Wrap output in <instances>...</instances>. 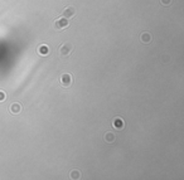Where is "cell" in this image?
I'll use <instances>...</instances> for the list:
<instances>
[{
	"label": "cell",
	"mask_w": 184,
	"mask_h": 180,
	"mask_svg": "<svg viewBox=\"0 0 184 180\" xmlns=\"http://www.w3.org/2000/svg\"><path fill=\"white\" fill-rule=\"evenodd\" d=\"M69 176H71V179H80L81 178V173L78 170H73V171H71Z\"/></svg>",
	"instance_id": "30bf717a"
},
{
	"label": "cell",
	"mask_w": 184,
	"mask_h": 180,
	"mask_svg": "<svg viewBox=\"0 0 184 180\" xmlns=\"http://www.w3.org/2000/svg\"><path fill=\"white\" fill-rule=\"evenodd\" d=\"M75 15H76V8H73V7H67L62 11V16L66 19H71V18H73Z\"/></svg>",
	"instance_id": "277c9868"
},
{
	"label": "cell",
	"mask_w": 184,
	"mask_h": 180,
	"mask_svg": "<svg viewBox=\"0 0 184 180\" xmlns=\"http://www.w3.org/2000/svg\"><path fill=\"white\" fill-rule=\"evenodd\" d=\"M116 140V136H115V133H112V132H106L104 135V141L106 142V144H113V141Z\"/></svg>",
	"instance_id": "ba28073f"
},
{
	"label": "cell",
	"mask_w": 184,
	"mask_h": 180,
	"mask_svg": "<svg viewBox=\"0 0 184 180\" xmlns=\"http://www.w3.org/2000/svg\"><path fill=\"white\" fill-rule=\"evenodd\" d=\"M69 25L68 23V19L63 18V16H61V18L55 19L54 23H53V28L55 29V30H63V29H66L67 27Z\"/></svg>",
	"instance_id": "6da1fadb"
},
{
	"label": "cell",
	"mask_w": 184,
	"mask_h": 180,
	"mask_svg": "<svg viewBox=\"0 0 184 180\" xmlns=\"http://www.w3.org/2000/svg\"><path fill=\"white\" fill-rule=\"evenodd\" d=\"M37 52H38V54H39V56L47 57L49 54V48H48V45H47V44H40V45H38Z\"/></svg>",
	"instance_id": "8992f818"
},
{
	"label": "cell",
	"mask_w": 184,
	"mask_h": 180,
	"mask_svg": "<svg viewBox=\"0 0 184 180\" xmlns=\"http://www.w3.org/2000/svg\"><path fill=\"white\" fill-rule=\"evenodd\" d=\"M112 126L115 127V129H117V130H122L125 127V122H124V120H122L121 117H115L112 120Z\"/></svg>",
	"instance_id": "52a82bcc"
},
{
	"label": "cell",
	"mask_w": 184,
	"mask_h": 180,
	"mask_svg": "<svg viewBox=\"0 0 184 180\" xmlns=\"http://www.w3.org/2000/svg\"><path fill=\"white\" fill-rule=\"evenodd\" d=\"M72 82H73V77H72V74L69 73H65L61 76V86L62 87H69L72 85Z\"/></svg>",
	"instance_id": "3957f363"
},
{
	"label": "cell",
	"mask_w": 184,
	"mask_h": 180,
	"mask_svg": "<svg viewBox=\"0 0 184 180\" xmlns=\"http://www.w3.org/2000/svg\"><path fill=\"white\" fill-rule=\"evenodd\" d=\"M7 100V95H5L4 91H0V102H4Z\"/></svg>",
	"instance_id": "8fae6325"
},
{
	"label": "cell",
	"mask_w": 184,
	"mask_h": 180,
	"mask_svg": "<svg viewBox=\"0 0 184 180\" xmlns=\"http://www.w3.org/2000/svg\"><path fill=\"white\" fill-rule=\"evenodd\" d=\"M9 111H10V114H11V115H19L20 112L23 111V107H22V104H20V103L14 102V103H11V104H10Z\"/></svg>",
	"instance_id": "5b68a950"
},
{
	"label": "cell",
	"mask_w": 184,
	"mask_h": 180,
	"mask_svg": "<svg viewBox=\"0 0 184 180\" xmlns=\"http://www.w3.org/2000/svg\"><path fill=\"white\" fill-rule=\"evenodd\" d=\"M140 40H141L144 44H149V43L151 42V34L148 33V32H144V33H141V35H140Z\"/></svg>",
	"instance_id": "9c48e42d"
},
{
	"label": "cell",
	"mask_w": 184,
	"mask_h": 180,
	"mask_svg": "<svg viewBox=\"0 0 184 180\" xmlns=\"http://www.w3.org/2000/svg\"><path fill=\"white\" fill-rule=\"evenodd\" d=\"M72 51H73V47H72L69 43H65V44H61L59 48H58V52H59V54L62 57H67L69 56V54L72 53Z\"/></svg>",
	"instance_id": "7a4b0ae2"
},
{
	"label": "cell",
	"mask_w": 184,
	"mask_h": 180,
	"mask_svg": "<svg viewBox=\"0 0 184 180\" xmlns=\"http://www.w3.org/2000/svg\"><path fill=\"white\" fill-rule=\"evenodd\" d=\"M171 1H173V0H160V3H162L164 7H169V5L171 4Z\"/></svg>",
	"instance_id": "7c38bea8"
}]
</instances>
